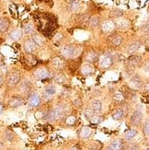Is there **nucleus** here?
<instances>
[{"label":"nucleus","mask_w":149,"mask_h":150,"mask_svg":"<svg viewBox=\"0 0 149 150\" xmlns=\"http://www.w3.org/2000/svg\"><path fill=\"white\" fill-rule=\"evenodd\" d=\"M64 114V108L63 106H58L45 113L44 119L48 122H54L57 119H60Z\"/></svg>","instance_id":"f257e3e1"},{"label":"nucleus","mask_w":149,"mask_h":150,"mask_svg":"<svg viewBox=\"0 0 149 150\" xmlns=\"http://www.w3.org/2000/svg\"><path fill=\"white\" fill-rule=\"evenodd\" d=\"M20 79V73L18 72V71H13V72H10L8 75V76H6V84H8L9 88H15L19 84Z\"/></svg>","instance_id":"f03ea898"},{"label":"nucleus","mask_w":149,"mask_h":150,"mask_svg":"<svg viewBox=\"0 0 149 150\" xmlns=\"http://www.w3.org/2000/svg\"><path fill=\"white\" fill-rule=\"evenodd\" d=\"M100 67L103 69L109 68L113 64V58L111 54H104L100 57Z\"/></svg>","instance_id":"7ed1b4c3"},{"label":"nucleus","mask_w":149,"mask_h":150,"mask_svg":"<svg viewBox=\"0 0 149 150\" xmlns=\"http://www.w3.org/2000/svg\"><path fill=\"white\" fill-rule=\"evenodd\" d=\"M28 103H29V106L30 108H37V107H39V106L41 105V103H42V98H41V96L39 95L38 93L32 92L29 96Z\"/></svg>","instance_id":"20e7f679"},{"label":"nucleus","mask_w":149,"mask_h":150,"mask_svg":"<svg viewBox=\"0 0 149 150\" xmlns=\"http://www.w3.org/2000/svg\"><path fill=\"white\" fill-rule=\"evenodd\" d=\"M50 76H51L50 71L45 67L38 68L34 72V76L37 78V79H40V80L46 79V78L50 77Z\"/></svg>","instance_id":"39448f33"},{"label":"nucleus","mask_w":149,"mask_h":150,"mask_svg":"<svg viewBox=\"0 0 149 150\" xmlns=\"http://www.w3.org/2000/svg\"><path fill=\"white\" fill-rule=\"evenodd\" d=\"M24 103V100L21 96H13L8 101V106L12 109H16L20 107Z\"/></svg>","instance_id":"423d86ee"},{"label":"nucleus","mask_w":149,"mask_h":150,"mask_svg":"<svg viewBox=\"0 0 149 150\" xmlns=\"http://www.w3.org/2000/svg\"><path fill=\"white\" fill-rule=\"evenodd\" d=\"M142 62V58L139 55H132L127 60V67L133 69L134 67H138Z\"/></svg>","instance_id":"0eeeda50"},{"label":"nucleus","mask_w":149,"mask_h":150,"mask_svg":"<svg viewBox=\"0 0 149 150\" xmlns=\"http://www.w3.org/2000/svg\"><path fill=\"white\" fill-rule=\"evenodd\" d=\"M142 121H143V113L140 110H135L132 114L130 122L133 126H139L141 125Z\"/></svg>","instance_id":"6e6552de"},{"label":"nucleus","mask_w":149,"mask_h":150,"mask_svg":"<svg viewBox=\"0 0 149 150\" xmlns=\"http://www.w3.org/2000/svg\"><path fill=\"white\" fill-rule=\"evenodd\" d=\"M60 53H61L62 56L64 58H71L74 56V54L76 53V49L74 46H72V45H66V46H64L61 49Z\"/></svg>","instance_id":"1a4fd4ad"},{"label":"nucleus","mask_w":149,"mask_h":150,"mask_svg":"<svg viewBox=\"0 0 149 150\" xmlns=\"http://www.w3.org/2000/svg\"><path fill=\"white\" fill-rule=\"evenodd\" d=\"M52 64H53V67L56 70H62L66 67V61L64 60L63 57H60V56L54 57V59L52 60Z\"/></svg>","instance_id":"9d476101"},{"label":"nucleus","mask_w":149,"mask_h":150,"mask_svg":"<svg viewBox=\"0 0 149 150\" xmlns=\"http://www.w3.org/2000/svg\"><path fill=\"white\" fill-rule=\"evenodd\" d=\"M18 86V91L23 94H27L28 92H30V90L31 88L30 82L28 80H23L21 82H19Z\"/></svg>","instance_id":"9b49d317"},{"label":"nucleus","mask_w":149,"mask_h":150,"mask_svg":"<svg viewBox=\"0 0 149 150\" xmlns=\"http://www.w3.org/2000/svg\"><path fill=\"white\" fill-rule=\"evenodd\" d=\"M124 142L120 139L117 140H114L112 141L111 144H109L106 150H124Z\"/></svg>","instance_id":"f8f14e48"},{"label":"nucleus","mask_w":149,"mask_h":150,"mask_svg":"<svg viewBox=\"0 0 149 150\" xmlns=\"http://www.w3.org/2000/svg\"><path fill=\"white\" fill-rule=\"evenodd\" d=\"M10 22L6 18L0 17V33H6L8 30Z\"/></svg>","instance_id":"ddd939ff"},{"label":"nucleus","mask_w":149,"mask_h":150,"mask_svg":"<svg viewBox=\"0 0 149 150\" xmlns=\"http://www.w3.org/2000/svg\"><path fill=\"white\" fill-rule=\"evenodd\" d=\"M37 45L32 42V40H29L24 43V50L27 54H33L34 52L36 51Z\"/></svg>","instance_id":"4468645a"},{"label":"nucleus","mask_w":149,"mask_h":150,"mask_svg":"<svg viewBox=\"0 0 149 150\" xmlns=\"http://www.w3.org/2000/svg\"><path fill=\"white\" fill-rule=\"evenodd\" d=\"M80 71H81L82 75H84V76H90L94 73V67L88 64H85L81 67Z\"/></svg>","instance_id":"2eb2a0df"},{"label":"nucleus","mask_w":149,"mask_h":150,"mask_svg":"<svg viewBox=\"0 0 149 150\" xmlns=\"http://www.w3.org/2000/svg\"><path fill=\"white\" fill-rule=\"evenodd\" d=\"M91 109L95 114H99L102 110V102L100 100H94L91 103Z\"/></svg>","instance_id":"dca6fc26"},{"label":"nucleus","mask_w":149,"mask_h":150,"mask_svg":"<svg viewBox=\"0 0 149 150\" xmlns=\"http://www.w3.org/2000/svg\"><path fill=\"white\" fill-rule=\"evenodd\" d=\"M9 38L13 41H19L22 38V31L19 29H16L12 30L9 33Z\"/></svg>","instance_id":"f3484780"},{"label":"nucleus","mask_w":149,"mask_h":150,"mask_svg":"<svg viewBox=\"0 0 149 150\" xmlns=\"http://www.w3.org/2000/svg\"><path fill=\"white\" fill-rule=\"evenodd\" d=\"M56 93V87L54 85H48L44 88V94L46 97H52Z\"/></svg>","instance_id":"a211bd4d"},{"label":"nucleus","mask_w":149,"mask_h":150,"mask_svg":"<svg viewBox=\"0 0 149 150\" xmlns=\"http://www.w3.org/2000/svg\"><path fill=\"white\" fill-rule=\"evenodd\" d=\"M54 79L56 83L58 84H64V82L66 81V76L64 75V73L63 72H58L54 75Z\"/></svg>","instance_id":"6ab92c4d"},{"label":"nucleus","mask_w":149,"mask_h":150,"mask_svg":"<svg viewBox=\"0 0 149 150\" xmlns=\"http://www.w3.org/2000/svg\"><path fill=\"white\" fill-rule=\"evenodd\" d=\"M114 27H115V24L109 21H106L102 24V30H103V31H106V32L112 31Z\"/></svg>","instance_id":"aec40b11"},{"label":"nucleus","mask_w":149,"mask_h":150,"mask_svg":"<svg viewBox=\"0 0 149 150\" xmlns=\"http://www.w3.org/2000/svg\"><path fill=\"white\" fill-rule=\"evenodd\" d=\"M124 109H118L117 110H115L114 113L112 114V119L115 121H120L124 117Z\"/></svg>","instance_id":"412c9836"},{"label":"nucleus","mask_w":149,"mask_h":150,"mask_svg":"<svg viewBox=\"0 0 149 150\" xmlns=\"http://www.w3.org/2000/svg\"><path fill=\"white\" fill-rule=\"evenodd\" d=\"M91 133H92V130L90 129L88 126H85L80 130V136L83 139H86V138L89 137Z\"/></svg>","instance_id":"4be33fe9"},{"label":"nucleus","mask_w":149,"mask_h":150,"mask_svg":"<svg viewBox=\"0 0 149 150\" xmlns=\"http://www.w3.org/2000/svg\"><path fill=\"white\" fill-rule=\"evenodd\" d=\"M131 83V86L133 87L134 88H139L142 86V81H141V78L138 76H135L133 77H132V79L130 81Z\"/></svg>","instance_id":"5701e85b"},{"label":"nucleus","mask_w":149,"mask_h":150,"mask_svg":"<svg viewBox=\"0 0 149 150\" xmlns=\"http://www.w3.org/2000/svg\"><path fill=\"white\" fill-rule=\"evenodd\" d=\"M100 21L98 16H92L88 18V24L90 27H93V28L98 27L100 25Z\"/></svg>","instance_id":"b1692460"},{"label":"nucleus","mask_w":149,"mask_h":150,"mask_svg":"<svg viewBox=\"0 0 149 150\" xmlns=\"http://www.w3.org/2000/svg\"><path fill=\"white\" fill-rule=\"evenodd\" d=\"M136 134H137V131H136V130L130 129V130H128V131L125 133L124 137H125L126 140L130 141V140H132L133 138H134L135 136H136Z\"/></svg>","instance_id":"393cba45"},{"label":"nucleus","mask_w":149,"mask_h":150,"mask_svg":"<svg viewBox=\"0 0 149 150\" xmlns=\"http://www.w3.org/2000/svg\"><path fill=\"white\" fill-rule=\"evenodd\" d=\"M98 54H97L95 52H89L86 56V60L89 63H94L98 60Z\"/></svg>","instance_id":"a878e982"},{"label":"nucleus","mask_w":149,"mask_h":150,"mask_svg":"<svg viewBox=\"0 0 149 150\" xmlns=\"http://www.w3.org/2000/svg\"><path fill=\"white\" fill-rule=\"evenodd\" d=\"M32 42H33L37 46H42L44 43L43 39L38 34H33V36H32Z\"/></svg>","instance_id":"bb28decb"},{"label":"nucleus","mask_w":149,"mask_h":150,"mask_svg":"<svg viewBox=\"0 0 149 150\" xmlns=\"http://www.w3.org/2000/svg\"><path fill=\"white\" fill-rule=\"evenodd\" d=\"M111 42L114 46H119V45H121L122 42V38L120 35H113L111 38Z\"/></svg>","instance_id":"cd10ccee"},{"label":"nucleus","mask_w":149,"mask_h":150,"mask_svg":"<svg viewBox=\"0 0 149 150\" xmlns=\"http://www.w3.org/2000/svg\"><path fill=\"white\" fill-rule=\"evenodd\" d=\"M113 100L117 102H122L124 100H125V95L121 92V91H118V92H116L113 96Z\"/></svg>","instance_id":"c85d7f7f"},{"label":"nucleus","mask_w":149,"mask_h":150,"mask_svg":"<svg viewBox=\"0 0 149 150\" xmlns=\"http://www.w3.org/2000/svg\"><path fill=\"white\" fill-rule=\"evenodd\" d=\"M79 8V2L76 1V0H72V1L69 2L68 8L70 11H76Z\"/></svg>","instance_id":"c756f323"},{"label":"nucleus","mask_w":149,"mask_h":150,"mask_svg":"<svg viewBox=\"0 0 149 150\" xmlns=\"http://www.w3.org/2000/svg\"><path fill=\"white\" fill-rule=\"evenodd\" d=\"M139 48H140V43L139 42H133L131 45H129L127 52L129 54H132V53H134V52H136Z\"/></svg>","instance_id":"7c9ffc66"},{"label":"nucleus","mask_w":149,"mask_h":150,"mask_svg":"<svg viewBox=\"0 0 149 150\" xmlns=\"http://www.w3.org/2000/svg\"><path fill=\"white\" fill-rule=\"evenodd\" d=\"M122 15H124V11L119 9V8L112 9L111 11V17L112 18H121Z\"/></svg>","instance_id":"2f4dec72"},{"label":"nucleus","mask_w":149,"mask_h":150,"mask_svg":"<svg viewBox=\"0 0 149 150\" xmlns=\"http://www.w3.org/2000/svg\"><path fill=\"white\" fill-rule=\"evenodd\" d=\"M33 31H34V27L31 23L27 24L24 27V32L26 34H31V33H33Z\"/></svg>","instance_id":"473e14b6"},{"label":"nucleus","mask_w":149,"mask_h":150,"mask_svg":"<svg viewBox=\"0 0 149 150\" xmlns=\"http://www.w3.org/2000/svg\"><path fill=\"white\" fill-rule=\"evenodd\" d=\"M76 118L74 115H69L68 117H66V122L68 125H73L76 122Z\"/></svg>","instance_id":"72a5a7b5"},{"label":"nucleus","mask_w":149,"mask_h":150,"mask_svg":"<svg viewBox=\"0 0 149 150\" xmlns=\"http://www.w3.org/2000/svg\"><path fill=\"white\" fill-rule=\"evenodd\" d=\"M90 120H91V122L93 123H96V125H99V123H100L103 120V117H100L99 115H93L91 118H90Z\"/></svg>","instance_id":"f704fd0d"},{"label":"nucleus","mask_w":149,"mask_h":150,"mask_svg":"<svg viewBox=\"0 0 149 150\" xmlns=\"http://www.w3.org/2000/svg\"><path fill=\"white\" fill-rule=\"evenodd\" d=\"M143 133L145 137H148V135H149V122L148 121L145 122V125L143 129Z\"/></svg>","instance_id":"c9c22d12"},{"label":"nucleus","mask_w":149,"mask_h":150,"mask_svg":"<svg viewBox=\"0 0 149 150\" xmlns=\"http://www.w3.org/2000/svg\"><path fill=\"white\" fill-rule=\"evenodd\" d=\"M15 138V136L14 134H13V133H11L10 131H6V139L9 141V142H12L13 140H14Z\"/></svg>","instance_id":"e433bc0d"},{"label":"nucleus","mask_w":149,"mask_h":150,"mask_svg":"<svg viewBox=\"0 0 149 150\" xmlns=\"http://www.w3.org/2000/svg\"><path fill=\"white\" fill-rule=\"evenodd\" d=\"M94 114H95V113L93 112V110H92L91 109H88V110H85V115L88 117V118H89V119L91 118V117H92Z\"/></svg>","instance_id":"4c0bfd02"},{"label":"nucleus","mask_w":149,"mask_h":150,"mask_svg":"<svg viewBox=\"0 0 149 150\" xmlns=\"http://www.w3.org/2000/svg\"><path fill=\"white\" fill-rule=\"evenodd\" d=\"M74 104L76 106V107H81L82 105V101H81V99L78 97H76V99L74 100Z\"/></svg>","instance_id":"58836bf2"},{"label":"nucleus","mask_w":149,"mask_h":150,"mask_svg":"<svg viewBox=\"0 0 149 150\" xmlns=\"http://www.w3.org/2000/svg\"><path fill=\"white\" fill-rule=\"evenodd\" d=\"M62 39H63V35L61 33H57L55 36H54V41L56 42V43L58 42H60L62 41Z\"/></svg>","instance_id":"ea45409f"},{"label":"nucleus","mask_w":149,"mask_h":150,"mask_svg":"<svg viewBox=\"0 0 149 150\" xmlns=\"http://www.w3.org/2000/svg\"><path fill=\"white\" fill-rule=\"evenodd\" d=\"M4 110H5V107H4V105H3V104H2L1 102H0V114H2V113H3Z\"/></svg>","instance_id":"a19ab883"},{"label":"nucleus","mask_w":149,"mask_h":150,"mask_svg":"<svg viewBox=\"0 0 149 150\" xmlns=\"http://www.w3.org/2000/svg\"><path fill=\"white\" fill-rule=\"evenodd\" d=\"M3 84H4V78L1 75H0V88L3 86Z\"/></svg>","instance_id":"79ce46f5"},{"label":"nucleus","mask_w":149,"mask_h":150,"mask_svg":"<svg viewBox=\"0 0 149 150\" xmlns=\"http://www.w3.org/2000/svg\"><path fill=\"white\" fill-rule=\"evenodd\" d=\"M131 149L132 150H138V146L136 144H133L132 146H131Z\"/></svg>","instance_id":"37998d69"},{"label":"nucleus","mask_w":149,"mask_h":150,"mask_svg":"<svg viewBox=\"0 0 149 150\" xmlns=\"http://www.w3.org/2000/svg\"><path fill=\"white\" fill-rule=\"evenodd\" d=\"M4 147H5L4 143L3 142H0V150H4Z\"/></svg>","instance_id":"c03bdc74"},{"label":"nucleus","mask_w":149,"mask_h":150,"mask_svg":"<svg viewBox=\"0 0 149 150\" xmlns=\"http://www.w3.org/2000/svg\"><path fill=\"white\" fill-rule=\"evenodd\" d=\"M146 150H149V149H148V148H147V149H146Z\"/></svg>","instance_id":"a18cd8bd"},{"label":"nucleus","mask_w":149,"mask_h":150,"mask_svg":"<svg viewBox=\"0 0 149 150\" xmlns=\"http://www.w3.org/2000/svg\"></svg>","instance_id":"49530a36"}]
</instances>
